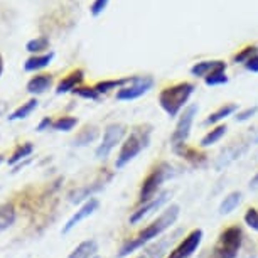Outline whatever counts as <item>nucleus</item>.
<instances>
[{
  "label": "nucleus",
  "mask_w": 258,
  "mask_h": 258,
  "mask_svg": "<svg viewBox=\"0 0 258 258\" xmlns=\"http://www.w3.org/2000/svg\"><path fill=\"white\" fill-rule=\"evenodd\" d=\"M179 211H181V208H179L177 204H170V206L165 209L162 214H160L157 220L150 223L147 228H144V230L140 231L137 236L130 238V240L120 248V251H118V255H116V256H118V258L128 256L130 253H134L135 250H139V248H142L144 245H147V243H150L152 240H155L157 236H160L165 230H169V228L177 221Z\"/></svg>",
  "instance_id": "1"
},
{
  "label": "nucleus",
  "mask_w": 258,
  "mask_h": 258,
  "mask_svg": "<svg viewBox=\"0 0 258 258\" xmlns=\"http://www.w3.org/2000/svg\"><path fill=\"white\" fill-rule=\"evenodd\" d=\"M196 86L189 81H181L176 83V85L165 86V88L159 93V105L165 113H167L170 118L179 115L186 103L191 98V95L194 93Z\"/></svg>",
  "instance_id": "2"
},
{
  "label": "nucleus",
  "mask_w": 258,
  "mask_h": 258,
  "mask_svg": "<svg viewBox=\"0 0 258 258\" xmlns=\"http://www.w3.org/2000/svg\"><path fill=\"white\" fill-rule=\"evenodd\" d=\"M150 134H152V126L147 123L134 126L130 135L125 139V142L121 144L118 157L115 160V167L116 169L125 167V165L128 164L130 160H134L137 157L144 149H147V145L150 142Z\"/></svg>",
  "instance_id": "3"
},
{
  "label": "nucleus",
  "mask_w": 258,
  "mask_h": 258,
  "mask_svg": "<svg viewBox=\"0 0 258 258\" xmlns=\"http://www.w3.org/2000/svg\"><path fill=\"white\" fill-rule=\"evenodd\" d=\"M172 176H174V167L169 162H159L157 165H154V167L150 169V172L147 174V177L140 184L139 203L145 204V203L152 201L154 198H157L160 186Z\"/></svg>",
  "instance_id": "4"
},
{
  "label": "nucleus",
  "mask_w": 258,
  "mask_h": 258,
  "mask_svg": "<svg viewBox=\"0 0 258 258\" xmlns=\"http://www.w3.org/2000/svg\"><path fill=\"white\" fill-rule=\"evenodd\" d=\"M243 243L241 226L231 225L226 226L218 236L216 245L211 250V258H236Z\"/></svg>",
  "instance_id": "5"
},
{
  "label": "nucleus",
  "mask_w": 258,
  "mask_h": 258,
  "mask_svg": "<svg viewBox=\"0 0 258 258\" xmlns=\"http://www.w3.org/2000/svg\"><path fill=\"white\" fill-rule=\"evenodd\" d=\"M198 110H199L198 105H189L187 108L184 110V113L179 116L177 125L172 132V137H170V145H172V149L186 144V140L189 139V134H191V126H192L194 116H196Z\"/></svg>",
  "instance_id": "6"
},
{
  "label": "nucleus",
  "mask_w": 258,
  "mask_h": 258,
  "mask_svg": "<svg viewBox=\"0 0 258 258\" xmlns=\"http://www.w3.org/2000/svg\"><path fill=\"white\" fill-rule=\"evenodd\" d=\"M152 86H154L152 76H134L132 83H128L126 86L116 91V100L130 101V100L140 98V96H144L147 91L152 90Z\"/></svg>",
  "instance_id": "7"
},
{
  "label": "nucleus",
  "mask_w": 258,
  "mask_h": 258,
  "mask_svg": "<svg viewBox=\"0 0 258 258\" xmlns=\"http://www.w3.org/2000/svg\"><path fill=\"white\" fill-rule=\"evenodd\" d=\"M126 134L125 125L121 123H110L103 132V140L96 149V157L98 159H106L110 155V152L113 150L116 145L120 144V140L123 139V135Z\"/></svg>",
  "instance_id": "8"
},
{
  "label": "nucleus",
  "mask_w": 258,
  "mask_h": 258,
  "mask_svg": "<svg viewBox=\"0 0 258 258\" xmlns=\"http://www.w3.org/2000/svg\"><path fill=\"white\" fill-rule=\"evenodd\" d=\"M201 241H203V230H199V228L198 230H192L189 235H186V238H182L181 243L176 248H172L169 251V255L165 258H189L199 248Z\"/></svg>",
  "instance_id": "9"
},
{
  "label": "nucleus",
  "mask_w": 258,
  "mask_h": 258,
  "mask_svg": "<svg viewBox=\"0 0 258 258\" xmlns=\"http://www.w3.org/2000/svg\"><path fill=\"white\" fill-rule=\"evenodd\" d=\"M98 206H100V201L96 198H90L88 201H86L83 206L78 209V211L73 214V216L70 218V220L66 221V225L62 226V233H70L73 228L75 226H78L80 223L83 221V220H86L88 216H91L96 209H98Z\"/></svg>",
  "instance_id": "10"
},
{
  "label": "nucleus",
  "mask_w": 258,
  "mask_h": 258,
  "mask_svg": "<svg viewBox=\"0 0 258 258\" xmlns=\"http://www.w3.org/2000/svg\"><path fill=\"white\" fill-rule=\"evenodd\" d=\"M170 196V192L169 191H164V192H160L157 198H154L152 201H149V203H145L142 208H139L137 211H134L132 213V216H130V225H137L139 221H142L144 218H147L149 214H152L154 211H157V209L162 206V204L167 203V199Z\"/></svg>",
  "instance_id": "11"
},
{
  "label": "nucleus",
  "mask_w": 258,
  "mask_h": 258,
  "mask_svg": "<svg viewBox=\"0 0 258 258\" xmlns=\"http://www.w3.org/2000/svg\"><path fill=\"white\" fill-rule=\"evenodd\" d=\"M177 235H179V231L172 233V235H169V236L160 238L157 243H152L149 248H145L144 253L139 258H164L165 255H169L167 250H169V246L174 243V240L177 238Z\"/></svg>",
  "instance_id": "12"
},
{
  "label": "nucleus",
  "mask_w": 258,
  "mask_h": 258,
  "mask_svg": "<svg viewBox=\"0 0 258 258\" xmlns=\"http://www.w3.org/2000/svg\"><path fill=\"white\" fill-rule=\"evenodd\" d=\"M214 71H226V62L220 59L211 61H199L191 68V75L196 78H206Z\"/></svg>",
  "instance_id": "13"
},
{
  "label": "nucleus",
  "mask_w": 258,
  "mask_h": 258,
  "mask_svg": "<svg viewBox=\"0 0 258 258\" xmlns=\"http://www.w3.org/2000/svg\"><path fill=\"white\" fill-rule=\"evenodd\" d=\"M174 152H176L179 157H182L184 160H187L189 164L198 165V167L206 162V154L201 152V150L196 147H189L187 144L179 145V147L174 149Z\"/></svg>",
  "instance_id": "14"
},
{
  "label": "nucleus",
  "mask_w": 258,
  "mask_h": 258,
  "mask_svg": "<svg viewBox=\"0 0 258 258\" xmlns=\"http://www.w3.org/2000/svg\"><path fill=\"white\" fill-rule=\"evenodd\" d=\"M83 78H85V73H83V70L71 71L70 75L64 76L59 83H57L56 93L57 95H64V93H70V91H75L78 88V85L83 81Z\"/></svg>",
  "instance_id": "15"
},
{
  "label": "nucleus",
  "mask_w": 258,
  "mask_h": 258,
  "mask_svg": "<svg viewBox=\"0 0 258 258\" xmlns=\"http://www.w3.org/2000/svg\"><path fill=\"white\" fill-rule=\"evenodd\" d=\"M52 81L51 75H37L27 83V91L31 95H42L52 86Z\"/></svg>",
  "instance_id": "16"
},
{
  "label": "nucleus",
  "mask_w": 258,
  "mask_h": 258,
  "mask_svg": "<svg viewBox=\"0 0 258 258\" xmlns=\"http://www.w3.org/2000/svg\"><path fill=\"white\" fill-rule=\"evenodd\" d=\"M52 59H54V52L52 51L46 52V54H36V56L29 57V59L24 62V70L26 71H39V70H42V68L49 66Z\"/></svg>",
  "instance_id": "17"
},
{
  "label": "nucleus",
  "mask_w": 258,
  "mask_h": 258,
  "mask_svg": "<svg viewBox=\"0 0 258 258\" xmlns=\"http://www.w3.org/2000/svg\"><path fill=\"white\" fill-rule=\"evenodd\" d=\"M96 251H98V243L95 240H86L81 241L68 258H93L96 256Z\"/></svg>",
  "instance_id": "18"
},
{
  "label": "nucleus",
  "mask_w": 258,
  "mask_h": 258,
  "mask_svg": "<svg viewBox=\"0 0 258 258\" xmlns=\"http://www.w3.org/2000/svg\"><path fill=\"white\" fill-rule=\"evenodd\" d=\"M235 111H238V105L236 103H226L220 106L216 111H213L211 115L208 116L206 120H204V125H214V123H220L221 120L228 118V116H231Z\"/></svg>",
  "instance_id": "19"
},
{
  "label": "nucleus",
  "mask_w": 258,
  "mask_h": 258,
  "mask_svg": "<svg viewBox=\"0 0 258 258\" xmlns=\"http://www.w3.org/2000/svg\"><path fill=\"white\" fill-rule=\"evenodd\" d=\"M132 78L134 76H126V78H116V80H105V81H100L95 85L96 91H98L100 95L103 93H108L110 90H116V88H123L126 86L128 83H132Z\"/></svg>",
  "instance_id": "20"
},
{
  "label": "nucleus",
  "mask_w": 258,
  "mask_h": 258,
  "mask_svg": "<svg viewBox=\"0 0 258 258\" xmlns=\"http://www.w3.org/2000/svg\"><path fill=\"white\" fill-rule=\"evenodd\" d=\"M226 130H228L226 125H216L214 128L209 130V132L201 139V142H199V147L206 149V147H211V145H214L216 142H220V140L226 135Z\"/></svg>",
  "instance_id": "21"
},
{
  "label": "nucleus",
  "mask_w": 258,
  "mask_h": 258,
  "mask_svg": "<svg viewBox=\"0 0 258 258\" xmlns=\"http://www.w3.org/2000/svg\"><path fill=\"white\" fill-rule=\"evenodd\" d=\"M16 221V208L12 203L0 204V233L6 231Z\"/></svg>",
  "instance_id": "22"
},
{
  "label": "nucleus",
  "mask_w": 258,
  "mask_h": 258,
  "mask_svg": "<svg viewBox=\"0 0 258 258\" xmlns=\"http://www.w3.org/2000/svg\"><path fill=\"white\" fill-rule=\"evenodd\" d=\"M37 103H39V101H37L36 98H32V100L26 101V103H22L17 110H14L12 113L9 115V120H11V121H16V120L27 118V116L31 115L32 111L37 108Z\"/></svg>",
  "instance_id": "23"
},
{
  "label": "nucleus",
  "mask_w": 258,
  "mask_h": 258,
  "mask_svg": "<svg viewBox=\"0 0 258 258\" xmlns=\"http://www.w3.org/2000/svg\"><path fill=\"white\" fill-rule=\"evenodd\" d=\"M240 203H241V192L240 191L230 192L221 201V204H220V214H230V213H233L238 206H240Z\"/></svg>",
  "instance_id": "24"
},
{
  "label": "nucleus",
  "mask_w": 258,
  "mask_h": 258,
  "mask_svg": "<svg viewBox=\"0 0 258 258\" xmlns=\"http://www.w3.org/2000/svg\"><path fill=\"white\" fill-rule=\"evenodd\" d=\"M32 152H34V145H32L31 142H24V144H21L16 150H14L12 157L9 159V165H17L19 162H21V160L27 159Z\"/></svg>",
  "instance_id": "25"
},
{
  "label": "nucleus",
  "mask_w": 258,
  "mask_h": 258,
  "mask_svg": "<svg viewBox=\"0 0 258 258\" xmlns=\"http://www.w3.org/2000/svg\"><path fill=\"white\" fill-rule=\"evenodd\" d=\"M78 125V118L76 116H59L57 120L52 121V130H57V132H70Z\"/></svg>",
  "instance_id": "26"
},
{
  "label": "nucleus",
  "mask_w": 258,
  "mask_h": 258,
  "mask_svg": "<svg viewBox=\"0 0 258 258\" xmlns=\"http://www.w3.org/2000/svg\"><path fill=\"white\" fill-rule=\"evenodd\" d=\"M258 56V47L256 46H246L243 47V49H240L236 52L235 56H233V62H241V64H246L248 61L251 59V57Z\"/></svg>",
  "instance_id": "27"
},
{
  "label": "nucleus",
  "mask_w": 258,
  "mask_h": 258,
  "mask_svg": "<svg viewBox=\"0 0 258 258\" xmlns=\"http://www.w3.org/2000/svg\"><path fill=\"white\" fill-rule=\"evenodd\" d=\"M26 49L29 52H42V51H47L49 49V39L46 36H41V37H36L32 41H29L26 44Z\"/></svg>",
  "instance_id": "28"
},
{
  "label": "nucleus",
  "mask_w": 258,
  "mask_h": 258,
  "mask_svg": "<svg viewBox=\"0 0 258 258\" xmlns=\"http://www.w3.org/2000/svg\"><path fill=\"white\" fill-rule=\"evenodd\" d=\"M96 135H98V132H96L95 126H85V128L81 130V134L75 139V145H86V144L93 142L96 139Z\"/></svg>",
  "instance_id": "29"
},
{
  "label": "nucleus",
  "mask_w": 258,
  "mask_h": 258,
  "mask_svg": "<svg viewBox=\"0 0 258 258\" xmlns=\"http://www.w3.org/2000/svg\"><path fill=\"white\" fill-rule=\"evenodd\" d=\"M204 83L208 86H220V85H226L228 83V76L226 71H214L209 76L204 78Z\"/></svg>",
  "instance_id": "30"
},
{
  "label": "nucleus",
  "mask_w": 258,
  "mask_h": 258,
  "mask_svg": "<svg viewBox=\"0 0 258 258\" xmlns=\"http://www.w3.org/2000/svg\"><path fill=\"white\" fill-rule=\"evenodd\" d=\"M73 93L81 96V98H86V100H98L100 98V93L96 91L95 86H78Z\"/></svg>",
  "instance_id": "31"
},
{
  "label": "nucleus",
  "mask_w": 258,
  "mask_h": 258,
  "mask_svg": "<svg viewBox=\"0 0 258 258\" xmlns=\"http://www.w3.org/2000/svg\"><path fill=\"white\" fill-rule=\"evenodd\" d=\"M245 223L248 228L258 231V209L256 208H248L245 213Z\"/></svg>",
  "instance_id": "32"
},
{
  "label": "nucleus",
  "mask_w": 258,
  "mask_h": 258,
  "mask_svg": "<svg viewBox=\"0 0 258 258\" xmlns=\"http://www.w3.org/2000/svg\"><path fill=\"white\" fill-rule=\"evenodd\" d=\"M256 113H258V106H250V108H245V110L238 111L235 120L236 121H246V120H250L251 116H255Z\"/></svg>",
  "instance_id": "33"
},
{
  "label": "nucleus",
  "mask_w": 258,
  "mask_h": 258,
  "mask_svg": "<svg viewBox=\"0 0 258 258\" xmlns=\"http://www.w3.org/2000/svg\"><path fill=\"white\" fill-rule=\"evenodd\" d=\"M108 2H110V0H95V2L91 4V7H90L91 16H93V17H98L100 14L106 9V6H108Z\"/></svg>",
  "instance_id": "34"
},
{
  "label": "nucleus",
  "mask_w": 258,
  "mask_h": 258,
  "mask_svg": "<svg viewBox=\"0 0 258 258\" xmlns=\"http://www.w3.org/2000/svg\"><path fill=\"white\" fill-rule=\"evenodd\" d=\"M52 126V120L49 118V116H46V118H42L41 120V123L37 125V132H44V130H49Z\"/></svg>",
  "instance_id": "35"
},
{
  "label": "nucleus",
  "mask_w": 258,
  "mask_h": 258,
  "mask_svg": "<svg viewBox=\"0 0 258 258\" xmlns=\"http://www.w3.org/2000/svg\"><path fill=\"white\" fill-rule=\"evenodd\" d=\"M245 68H246V71H251V73H258V56L251 57V59L248 61L246 64H245Z\"/></svg>",
  "instance_id": "36"
},
{
  "label": "nucleus",
  "mask_w": 258,
  "mask_h": 258,
  "mask_svg": "<svg viewBox=\"0 0 258 258\" xmlns=\"http://www.w3.org/2000/svg\"><path fill=\"white\" fill-rule=\"evenodd\" d=\"M250 189H253V191H256L258 189V174L250 181Z\"/></svg>",
  "instance_id": "37"
},
{
  "label": "nucleus",
  "mask_w": 258,
  "mask_h": 258,
  "mask_svg": "<svg viewBox=\"0 0 258 258\" xmlns=\"http://www.w3.org/2000/svg\"><path fill=\"white\" fill-rule=\"evenodd\" d=\"M2 71H4V59H2V54H0V76H2Z\"/></svg>",
  "instance_id": "38"
},
{
  "label": "nucleus",
  "mask_w": 258,
  "mask_h": 258,
  "mask_svg": "<svg viewBox=\"0 0 258 258\" xmlns=\"http://www.w3.org/2000/svg\"><path fill=\"white\" fill-rule=\"evenodd\" d=\"M2 162H4V155L0 154V164H2Z\"/></svg>",
  "instance_id": "39"
},
{
  "label": "nucleus",
  "mask_w": 258,
  "mask_h": 258,
  "mask_svg": "<svg viewBox=\"0 0 258 258\" xmlns=\"http://www.w3.org/2000/svg\"><path fill=\"white\" fill-rule=\"evenodd\" d=\"M93 258H100V256H98V255H96V256H93Z\"/></svg>",
  "instance_id": "40"
}]
</instances>
